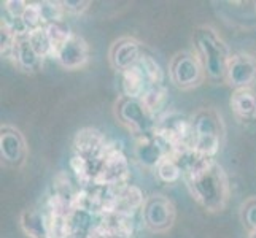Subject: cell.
<instances>
[{"mask_svg":"<svg viewBox=\"0 0 256 238\" xmlns=\"http://www.w3.org/2000/svg\"><path fill=\"white\" fill-rule=\"evenodd\" d=\"M183 178L192 199L208 213H220L228 207L231 184L224 169L215 159L199 156Z\"/></svg>","mask_w":256,"mask_h":238,"instance_id":"1","label":"cell"},{"mask_svg":"<svg viewBox=\"0 0 256 238\" xmlns=\"http://www.w3.org/2000/svg\"><path fill=\"white\" fill-rule=\"evenodd\" d=\"M194 52L198 54L208 81H224L232 51L220 32L208 24L198 25L192 32Z\"/></svg>","mask_w":256,"mask_h":238,"instance_id":"2","label":"cell"},{"mask_svg":"<svg viewBox=\"0 0 256 238\" xmlns=\"http://www.w3.org/2000/svg\"><path fill=\"white\" fill-rule=\"evenodd\" d=\"M192 149L202 157L215 159L224 140V122L215 108H199L191 118Z\"/></svg>","mask_w":256,"mask_h":238,"instance_id":"3","label":"cell"},{"mask_svg":"<svg viewBox=\"0 0 256 238\" xmlns=\"http://www.w3.org/2000/svg\"><path fill=\"white\" fill-rule=\"evenodd\" d=\"M114 118L136 137L152 134L156 129V116L146 108L142 99L120 95L114 102Z\"/></svg>","mask_w":256,"mask_h":238,"instance_id":"4","label":"cell"},{"mask_svg":"<svg viewBox=\"0 0 256 238\" xmlns=\"http://www.w3.org/2000/svg\"><path fill=\"white\" fill-rule=\"evenodd\" d=\"M169 78L180 91L196 89L207 79L198 54L190 49L178 51L172 56L169 62Z\"/></svg>","mask_w":256,"mask_h":238,"instance_id":"5","label":"cell"},{"mask_svg":"<svg viewBox=\"0 0 256 238\" xmlns=\"http://www.w3.org/2000/svg\"><path fill=\"white\" fill-rule=\"evenodd\" d=\"M140 211H142V221L145 227L154 234L169 232L176 219V208L174 202L162 194L148 196Z\"/></svg>","mask_w":256,"mask_h":238,"instance_id":"6","label":"cell"},{"mask_svg":"<svg viewBox=\"0 0 256 238\" xmlns=\"http://www.w3.org/2000/svg\"><path fill=\"white\" fill-rule=\"evenodd\" d=\"M224 83L234 91L254 89L256 84V56L250 52H232L229 59Z\"/></svg>","mask_w":256,"mask_h":238,"instance_id":"7","label":"cell"},{"mask_svg":"<svg viewBox=\"0 0 256 238\" xmlns=\"http://www.w3.org/2000/svg\"><path fill=\"white\" fill-rule=\"evenodd\" d=\"M167 156H172V149L156 132L136 137L134 157L144 169L156 170Z\"/></svg>","mask_w":256,"mask_h":238,"instance_id":"8","label":"cell"},{"mask_svg":"<svg viewBox=\"0 0 256 238\" xmlns=\"http://www.w3.org/2000/svg\"><path fill=\"white\" fill-rule=\"evenodd\" d=\"M129 176V164L126 156L121 149L112 148L107 157L104 159L99 172H97L94 184L97 186H108V188H122L126 186Z\"/></svg>","mask_w":256,"mask_h":238,"instance_id":"9","label":"cell"},{"mask_svg":"<svg viewBox=\"0 0 256 238\" xmlns=\"http://www.w3.org/2000/svg\"><path fill=\"white\" fill-rule=\"evenodd\" d=\"M29 154L28 142L22 132L10 124L0 127V157L10 167H21Z\"/></svg>","mask_w":256,"mask_h":238,"instance_id":"10","label":"cell"},{"mask_svg":"<svg viewBox=\"0 0 256 238\" xmlns=\"http://www.w3.org/2000/svg\"><path fill=\"white\" fill-rule=\"evenodd\" d=\"M142 43L136 40L134 37H120L114 40L108 51V60L113 70H116L118 73L126 72V70L136 67L140 59L144 57Z\"/></svg>","mask_w":256,"mask_h":238,"instance_id":"11","label":"cell"},{"mask_svg":"<svg viewBox=\"0 0 256 238\" xmlns=\"http://www.w3.org/2000/svg\"><path fill=\"white\" fill-rule=\"evenodd\" d=\"M54 59L66 70H80L90 62V45L82 35L74 32L59 46Z\"/></svg>","mask_w":256,"mask_h":238,"instance_id":"12","label":"cell"},{"mask_svg":"<svg viewBox=\"0 0 256 238\" xmlns=\"http://www.w3.org/2000/svg\"><path fill=\"white\" fill-rule=\"evenodd\" d=\"M231 110L234 116L240 122H256V91L254 89H239L231 95Z\"/></svg>","mask_w":256,"mask_h":238,"instance_id":"13","label":"cell"},{"mask_svg":"<svg viewBox=\"0 0 256 238\" xmlns=\"http://www.w3.org/2000/svg\"><path fill=\"white\" fill-rule=\"evenodd\" d=\"M20 227L29 238H50V219L37 208H28L20 215Z\"/></svg>","mask_w":256,"mask_h":238,"instance_id":"14","label":"cell"},{"mask_svg":"<svg viewBox=\"0 0 256 238\" xmlns=\"http://www.w3.org/2000/svg\"><path fill=\"white\" fill-rule=\"evenodd\" d=\"M120 81H121L120 83L121 95L132 97V99H142V95L150 87L148 79L138 64L136 67L126 70V72H121Z\"/></svg>","mask_w":256,"mask_h":238,"instance_id":"15","label":"cell"},{"mask_svg":"<svg viewBox=\"0 0 256 238\" xmlns=\"http://www.w3.org/2000/svg\"><path fill=\"white\" fill-rule=\"evenodd\" d=\"M14 60H16L18 68L22 70L26 73L38 72L43 65V59L30 45L28 35H26V37H20V40H18L16 51H14Z\"/></svg>","mask_w":256,"mask_h":238,"instance_id":"16","label":"cell"},{"mask_svg":"<svg viewBox=\"0 0 256 238\" xmlns=\"http://www.w3.org/2000/svg\"><path fill=\"white\" fill-rule=\"evenodd\" d=\"M28 38L30 41V45L34 46V49L40 54L42 59L54 57V48H52V43L50 40V35H48L46 27H40L37 30L29 32Z\"/></svg>","mask_w":256,"mask_h":238,"instance_id":"17","label":"cell"},{"mask_svg":"<svg viewBox=\"0 0 256 238\" xmlns=\"http://www.w3.org/2000/svg\"><path fill=\"white\" fill-rule=\"evenodd\" d=\"M154 172L158 175V178L167 184H174L183 176L182 167L178 162H176V159L174 156H167L164 161L158 165V169Z\"/></svg>","mask_w":256,"mask_h":238,"instance_id":"18","label":"cell"},{"mask_svg":"<svg viewBox=\"0 0 256 238\" xmlns=\"http://www.w3.org/2000/svg\"><path fill=\"white\" fill-rule=\"evenodd\" d=\"M40 6V13H42V19L45 27L50 24H56V22H62L66 21V10L62 2H51V0H43L38 2Z\"/></svg>","mask_w":256,"mask_h":238,"instance_id":"19","label":"cell"},{"mask_svg":"<svg viewBox=\"0 0 256 238\" xmlns=\"http://www.w3.org/2000/svg\"><path fill=\"white\" fill-rule=\"evenodd\" d=\"M18 40H20V37L6 24L0 22V54H2V57H14Z\"/></svg>","mask_w":256,"mask_h":238,"instance_id":"20","label":"cell"},{"mask_svg":"<svg viewBox=\"0 0 256 238\" xmlns=\"http://www.w3.org/2000/svg\"><path fill=\"white\" fill-rule=\"evenodd\" d=\"M164 100H166L164 84L150 86L146 89V92L142 95V102L146 105V108L152 111L154 116H156V113L160 111V108L164 105Z\"/></svg>","mask_w":256,"mask_h":238,"instance_id":"21","label":"cell"},{"mask_svg":"<svg viewBox=\"0 0 256 238\" xmlns=\"http://www.w3.org/2000/svg\"><path fill=\"white\" fill-rule=\"evenodd\" d=\"M138 65H140V68H142V72L145 73V76H146V79H148L150 86L162 84V79H164V76H162V70H161L160 64H158L152 56L144 54V57L140 59Z\"/></svg>","mask_w":256,"mask_h":238,"instance_id":"22","label":"cell"},{"mask_svg":"<svg viewBox=\"0 0 256 238\" xmlns=\"http://www.w3.org/2000/svg\"><path fill=\"white\" fill-rule=\"evenodd\" d=\"M240 223L248 231V234L256 232V196H252L246 199L240 205Z\"/></svg>","mask_w":256,"mask_h":238,"instance_id":"23","label":"cell"},{"mask_svg":"<svg viewBox=\"0 0 256 238\" xmlns=\"http://www.w3.org/2000/svg\"><path fill=\"white\" fill-rule=\"evenodd\" d=\"M46 30L50 35V40L52 43V48H54V56H56V51L59 49V46L72 35L74 32L70 30V27L67 25L66 21L62 22H56V24H50L46 25Z\"/></svg>","mask_w":256,"mask_h":238,"instance_id":"24","label":"cell"},{"mask_svg":"<svg viewBox=\"0 0 256 238\" xmlns=\"http://www.w3.org/2000/svg\"><path fill=\"white\" fill-rule=\"evenodd\" d=\"M21 21L24 24V27L28 29V32L37 30L40 27H45V24H43V19H42L38 2L37 3L29 2L28 8H26V11H24L22 17H21Z\"/></svg>","mask_w":256,"mask_h":238,"instance_id":"25","label":"cell"},{"mask_svg":"<svg viewBox=\"0 0 256 238\" xmlns=\"http://www.w3.org/2000/svg\"><path fill=\"white\" fill-rule=\"evenodd\" d=\"M2 5H4L5 16L14 17V19H21L29 2H24V0H5Z\"/></svg>","mask_w":256,"mask_h":238,"instance_id":"26","label":"cell"},{"mask_svg":"<svg viewBox=\"0 0 256 238\" xmlns=\"http://www.w3.org/2000/svg\"><path fill=\"white\" fill-rule=\"evenodd\" d=\"M62 5H64L66 14L80 16L90 8L91 2H88V0H66V2H62Z\"/></svg>","mask_w":256,"mask_h":238,"instance_id":"27","label":"cell"},{"mask_svg":"<svg viewBox=\"0 0 256 238\" xmlns=\"http://www.w3.org/2000/svg\"><path fill=\"white\" fill-rule=\"evenodd\" d=\"M248 238H256V232H252V234H248Z\"/></svg>","mask_w":256,"mask_h":238,"instance_id":"28","label":"cell"},{"mask_svg":"<svg viewBox=\"0 0 256 238\" xmlns=\"http://www.w3.org/2000/svg\"><path fill=\"white\" fill-rule=\"evenodd\" d=\"M254 5H256V3H254Z\"/></svg>","mask_w":256,"mask_h":238,"instance_id":"29","label":"cell"}]
</instances>
